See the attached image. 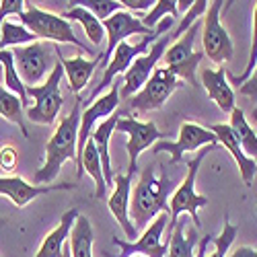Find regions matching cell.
I'll return each mask as SVG.
<instances>
[{
  "mask_svg": "<svg viewBox=\"0 0 257 257\" xmlns=\"http://www.w3.org/2000/svg\"><path fill=\"white\" fill-rule=\"evenodd\" d=\"M103 54H97L95 60H84L82 56H76V58H64L60 54V64L64 66V72H66V78H68V84L72 93H80L84 87H87V82L91 80L97 64L101 60Z\"/></svg>",
  "mask_w": 257,
  "mask_h": 257,
  "instance_id": "7402d4cb",
  "label": "cell"
},
{
  "mask_svg": "<svg viewBox=\"0 0 257 257\" xmlns=\"http://www.w3.org/2000/svg\"><path fill=\"white\" fill-rule=\"evenodd\" d=\"M185 222H187L185 218H179L173 232H171V239H169V245H167V257H196L200 237H198L196 228L185 234L183 232Z\"/></svg>",
  "mask_w": 257,
  "mask_h": 257,
  "instance_id": "603a6c76",
  "label": "cell"
},
{
  "mask_svg": "<svg viewBox=\"0 0 257 257\" xmlns=\"http://www.w3.org/2000/svg\"><path fill=\"white\" fill-rule=\"evenodd\" d=\"M0 70H3V66H0Z\"/></svg>",
  "mask_w": 257,
  "mask_h": 257,
  "instance_id": "7dc6e473",
  "label": "cell"
},
{
  "mask_svg": "<svg viewBox=\"0 0 257 257\" xmlns=\"http://www.w3.org/2000/svg\"><path fill=\"white\" fill-rule=\"evenodd\" d=\"M224 5L226 3H222V0H214V3H210L204 17V37H202L204 54L218 66L232 60V41L228 31L220 23V13Z\"/></svg>",
  "mask_w": 257,
  "mask_h": 257,
  "instance_id": "8fae6325",
  "label": "cell"
},
{
  "mask_svg": "<svg viewBox=\"0 0 257 257\" xmlns=\"http://www.w3.org/2000/svg\"><path fill=\"white\" fill-rule=\"evenodd\" d=\"M25 0H0V27H3V23L7 21V17L11 15H21L25 11Z\"/></svg>",
  "mask_w": 257,
  "mask_h": 257,
  "instance_id": "74e56055",
  "label": "cell"
},
{
  "mask_svg": "<svg viewBox=\"0 0 257 257\" xmlns=\"http://www.w3.org/2000/svg\"><path fill=\"white\" fill-rule=\"evenodd\" d=\"M103 27H105V33H107V48L101 56V66L103 70L109 66V62H111V56L115 52V48L119 44H123V41L127 37H132V35H153L157 29H148L142 25V21L136 19L132 13H127V11H119L115 13L113 17H109L107 21H103Z\"/></svg>",
  "mask_w": 257,
  "mask_h": 257,
  "instance_id": "9a60e30c",
  "label": "cell"
},
{
  "mask_svg": "<svg viewBox=\"0 0 257 257\" xmlns=\"http://www.w3.org/2000/svg\"><path fill=\"white\" fill-rule=\"evenodd\" d=\"M68 5H76V7L87 9L89 13H93L101 21V23L107 21L109 17H113L115 13L123 11L121 3H117V0H70Z\"/></svg>",
  "mask_w": 257,
  "mask_h": 257,
  "instance_id": "1f68e13d",
  "label": "cell"
},
{
  "mask_svg": "<svg viewBox=\"0 0 257 257\" xmlns=\"http://www.w3.org/2000/svg\"><path fill=\"white\" fill-rule=\"evenodd\" d=\"M167 167V163L159 161V175L157 163H148L140 171V177L132 187L130 198V220L136 228L148 226L159 214H171L169 200L177 191L179 183L169 175Z\"/></svg>",
  "mask_w": 257,
  "mask_h": 257,
  "instance_id": "6da1fadb",
  "label": "cell"
},
{
  "mask_svg": "<svg viewBox=\"0 0 257 257\" xmlns=\"http://www.w3.org/2000/svg\"><path fill=\"white\" fill-rule=\"evenodd\" d=\"M62 17L66 19V21H72V23H78V25L84 29V35H87V39L91 41L93 46H101L103 41H105L107 33H105L103 23H101V21H99L93 13H89L87 9L72 5Z\"/></svg>",
  "mask_w": 257,
  "mask_h": 257,
  "instance_id": "cb8c5ba5",
  "label": "cell"
},
{
  "mask_svg": "<svg viewBox=\"0 0 257 257\" xmlns=\"http://www.w3.org/2000/svg\"><path fill=\"white\" fill-rule=\"evenodd\" d=\"M237 232H239V228L230 222L228 214H224V228H222V232L218 234V237L214 239V245H216V249H214L212 255H206V257H224L226 251L230 249V245L234 243V239H237Z\"/></svg>",
  "mask_w": 257,
  "mask_h": 257,
  "instance_id": "e575fe53",
  "label": "cell"
},
{
  "mask_svg": "<svg viewBox=\"0 0 257 257\" xmlns=\"http://www.w3.org/2000/svg\"><path fill=\"white\" fill-rule=\"evenodd\" d=\"M62 257H72V253H70V243H66V247H64Z\"/></svg>",
  "mask_w": 257,
  "mask_h": 257,
  "instance_id": "ee69618b",
  "label": "cell"
},
{
  "mask_svg": "<svg viewBox=\"0 0 257 257\" xmlns=\"http://www.w3.org/2000/svg\"><path fill=\"white\" fill-rule=\"evenodd\" d=\"M13 56L23 84L25 87H37V82L48 78L56 68L60 48L56 44H50V41H35L31 46L15 48Z\"/></svg>",
  "mask_w": 257,
  "mask_h": 257,
  "instance_id": "5b68a950",
  "label": "cell"
},
{
  "mask_svg": "<svg viewBox=\"0 0 257 257\" xmlns=\"http://www.w3.org/2000/svg\"><path fill=\"white\" fill-rule=\"evenodd\" d=\"M157 3L155 0H121V7L123 11H136V13H148Z\"/></svg>",
  "mask_w": 257,
  "mask_h": 257,
  "instance_id": "f35d334b",
  "label": "cell"
},
{
  "mask_svg": "<svg viewBox=\"0 0 257 257\" xmlns=\"http://www.w3.org/2000/svg\"><path fill=\"white\" fill-rule=\"evenodd\" d=\"M19 21H21V25L27 27L29 31H33L44 41H50V44H56V46L58 44H70V46H76L84 54H95L87 44H82V41L76 37V33L72 31L70 21H66L60 15L41 11L33 3L25 5V11L19 15Z\"/></svg>",
  "mask_w": 257,
  "mask_h": 257,
  "instance_id": "277c9868",
  "label": "cell"
},
{
  "mask_svg": "<svg viewBox=\"0 0 257 257\" xmlns=\"http://www.w3.org/2000/svg\"><path fill=\"white\" fill-rule=\"evenodd\" d=\"M19 167V151L13 144H5L0 148V169L7 173H15Z\"/></svg>",
  "mask_w": 257,
  "mask_h": 257,
  "instance_id": "8d00e7d4",
  "label": "cell"
},
{
  "mask_svg": "<svg viewBox=\"0 0 257 257\" xmlns=\"http://www.w3.org/2000/svg\"><path fill=\"white\" fill-rule=\"evenodd\" d=\"M167 224H169V214H159V216L146 226L144 234L138 241H121V239L113 237V245H117L121 249V253L119 255L105 253V257H134V255H142V257H167V245L161 241Z\"/></svg>",
  "mask_w": 257,
  "mask_h": 257,
  "instance_id": "5bb4252c",
  "label": "cell"
},
{
  "mask_svg": "<svg viewBox=\"0 0 257 257\" xmlns=\"http://www.w3.org/2000/svg\"><path fill=\"white\" fill-rule=\"evenodd\" d=\"M119 91H121V78H117L113 84H111V89L107 91L105 95L97 97L95 103L91 107H87V109L82 111L80 115V130H78V146H76V179L82 177V153H84V148H87L93 132H95V127H97V121L103 119V117H111L113 113H117V107H119Z\"/></svg>",
  "mask_w": 257,
  "mask_h": 257,
  "instance_id": "ba28073f",
  "label": "cell"
},
{
  "mask_svg": "<svg viewBox=\"0 0 257 257\" xmlns=\"http://www.w3.org/2000/svg\"><path fill=\"white\" fill-rule=\"evenodd\" d=\"M255 66H257V5H255V9H253V37H251V52H249L247 68H245V72H243L241 76L230 74V80H232L234 84H237V87H241V84H243V82L253 74Z\"/></svg>",
  "mask_w": 257,
  "mask_h": 257,
  "instance_id": "d590c367",
  "label": "cell"
},
{
  "mask_svg": "<svg viewBox=\"0 0 257 257\" xmlns=\"http://www.w3.org/2000/svg\"><path fill=\"white\" fill-rule=\"evenodd\" d=\"M191 5H194V3H191V0H179V3H177V9L187 13V11L191 9Z\"/></svg>",
  "mask_w": 257,
  "mask_h": 257,
  "instance_id": "7bdbcfd3",
  "label": "cell"
},
{
  "mask_svg": "<svg viewBox=\"0 0 257 257\" xmlns=\"http://www.w3.org/2000/svg\"><path fill=\"white\" fill-rule=\"evenodd\" d=\"M228 125L232 127V132H234V136H237L243 153L251 159L257 157V134L251 127V123L247 121L245 111L241 109V107H234V109L230 111V123Z\"/></svg>",
  "mask_w": 257,
  "mask_h": 257,
  "instance_id": "d4e9b609",
  "label": "cell"
},
{
  "mask_svg": "<svg viewBox=\"0 0 257 257\" xmlns=\"http://www.w3.org/2000/svg\"><path fill=\"white\" fill-rule=\"evenodd\" d=\"M255 212H257V208H255Z\"/></svg>",
  "mask_w": 257,
  "mask_h": 257,
  "instance_id": "c3c4849f",
  "label": "cell"
},
{
  "mask_svg": "<svg viewBox=\"0 0 257 257\" xmlns=\"http://www.w3.org/2000/svg\"><path fill=\"white\" fill-rule=\"evenodd\" d=\"M210 132H214V136L218 138V142L226 148V151L230 153V157L234 159V163H237V167H239L241 179L245 181V185H251L253 177L257 173V163L243 153V148H241L237 136H234L232 127L228 123H214V125H210Z\"/></svg>",
  "mask_w": 257,
  "mask_h": 257,
  "instance_id": "ac0fdd59",
  "label": "cell"
},
{
  "mask_svg": "<svg viewBox=\"0 0 257 257\" xmlns=\"http://www.w3.org/2000/svg\"><path fill=\"white\" fill-rule=\"evenodd\" d=\"M167 15H169L171 19L179 17V9H177V3H175V0H161V3H157L151 11L144 15L142 25L148 27V29H157L161 21L167 19Z\"/></svg>",
  "mask_w": 257,
  "mask_h": 257,
  "instance_id": "d6a6232c",
  "label": "cell"
},
{
  "mask_svg": "<svg viewBox=\"0 0 257 257\" xmlns=\"http://www.w3.org/2000/svg\"><path fill=\"white\" fill-rule=\"evenodd\" d=\"M218 138L214 136V132H210V127H202L194 121H185L179 127V136L175 142L171 140H159L153 146V153L161 155V153H169L171 161L169 165H179L185 153L191 151H202L206 146H216Z\"/></svg>",
  "mask_w": 257,
  "mask_h": 257,
  "instance_id": "30bf717a",
  "label": "cell"
},
{
  "mask_svg": "<svg viewBox=\"0 0 257 257\" xmlns=\"http://www.w3.org/2000/svg\"><path fill=\"white\" fill-rule=\"evenodd\" d=\"M117 119H119V113H113L111 117H107L105 121H101L95 127V132H93V142H95L97 151H99V157H101L103 175H105L107 187H109L111 183H115V175H113V169H111V157H109V140H111V134L115 132Z\"/></svg>",
  "mask_w": 257,
  "mask_h": 257,
  "instance_id": "44dd1931",
  "label": "cell"
},
{
  "mask_svg": "<svg viewBox=\"0 0 257 257\" xmlns=\"http://www.w3.org/2000/svg\"><path fill=\"white\" fill-rule=\"evenodd\" d=\"M0 66H3V72H5V84L11 93H15L23 107H27L29 103V95H27V89L23 80H21L19 72H17V66H15V56H13V50H0Z\"/></svg>",
  "mask_w": 257,
  "mask_h": 257,
  "instance_id": "f546056e",
  "label": "cell"
},
{
  "mask_svg": "<svg viewBox=\"0 0 257 257\" xmlns=\"http://www.w3.org/2000/svg\"><path fill=\"white\" fill-rule=\"evenodd\" d=\"M80 115H82V101H76L72 111L60 119L54 136L46 144V163L35 173V183H52L62 165L66 161H78L76 146H78V130H80Z\"/></svg>",
  "mask_w": 257,
  "mask_h": 257,
  "instance_id": "7a4b0ae2",
  "label": "cell"
},
{
  "mask_svg": "<svg viewBox=\"0 0 257 257\" xmlns=\"http://www.w3.org/2000/svg\"><path fill=\"white\" fill-rule=\"evenodd\" d=\"M202 82L208 97L218 105V109L224 113H230L237 103H234V91L226 80V70L224 66L218 68H206L202 70Z\"/></svg>",
  "mask_w": 257,
  "mask_h": 257,
  "instance_id": "d6986e66",
  "label": "cell"
},
{
  "mask_svg": "<svg viewBox=\"0 0 257 257\" xmlns=\"http://www.w3.org/2000/svg\"><path fill=\"white\" fill-rule=\"evenodd\" d=\"M179 87H181V80H177L173 74H169L167 68H157L144 87L134 97L127 99L125 103L130 109L142 111V113L153 111V109H161L165 105V101Z\"/></svg>",
  "mask_w": 257,
  "mask_h": 257,
  "instance_id": "4fadbf2b",
  "label": "cell"
},
{
  "mask_svg": "<svg viewBox=\"0 0 257 257\" xmlns=\"http://www.w3.org/2000/svg\"><path fill=\"white\" fill-rule=\"evenodd\" d=\"M78 216H80V212L76 208L64 212L58 226L44 239V243L39 245L35 257H62L64 247H66V239L70 237V232H72L74 222L78 220Z\"/></svg>",
  "mask_w": 257,
  "mask_h": 257,
  "instance_id": "ffe728a7",
  "label": "cell"
},
{
  "mask_svg": "<svg viewBox=\"0 0 257 257\" xmlns=\"http://www.w3.org/2000/svg\"><path fill=\"white\" fill-rule=\"evenodd\" d=\"M171 39H173V33H165L159 41H155L153 48L148 50L144 56L136 58L134 64L130 66L123 76H121V91H119V97H123L125 101L134 97L144 84L148 82V78L153 76V72L157 70V64L165 58L167 54V46L171 44Z\"/></svg>",
  "mask_w": 257,
  "mask_h": 257,
  "instance_id": "7c38bea8",
  "label": "cell"
},
{
  "mask_svg": "<svg viewBox=\"0 0 257 257\" xmlns=\"http://www.w3.org/2000/svg\"><path fill=\"white\" fill-rule=\"evenodd\" d=\"M204 56H206L204 52H196L189 60H185V62H181V64H175V66H169L167 70H169V74H173L177 80H185V82L191 84V87H196V84H198V80H196V70H198V66H200V62L204 60Z\"/></svg>",
  "mask_w": 257,
  "mask_h": 257,
  "instance_id": "836d02e7",
  "label": "cell"
},
{
  "mask_svg": "<svg viewBox=\"0 0 257 257\" xmlns=\"http://www.w3.org/2000/svg\"><path fill=\"white\" fill-rule=\"evenodd\" d=\"M82 173L87 171L91 175V179L95 181V198L97 200H103L107 198V183H105V175H103V165H101V157H99V151L93 140H89L87 148L82 153Z\"/></svg>",
  "mask_w": 257,
  "mask_h": 257,
  "instance_id": "484cf974",
  "label": "cell"
},
{
  "mask_svg": "<svg viewBox=\"0 0 257 257\" xmlns=\"http://www.w3.org/2000/svg\"><path fill=\"white\" fill-rule=\"evenodd\" d=\"M132 177L130 173L123 175H115V183H113V194L107 198V206L109 212L113 214V218L117 220V224L123 228L125 239L127 241H138V228L132 224L130 220V198H132Z\"/></svg>",
  "mask_w": 257,
  "mask_h": 257,
  "instance_id": "2e32d148",
  "label": "cell"
},
{
  "mask_svg": "<svg viewBox=\"0 0 257 257\" xmlns=\"http://www.w3.org/2000/svg\"><path fill=\"white\" fill-rule=\"evenodd\" d=\"M39 41V37L29 31L27 27H23L21 23H13V21H5L3 27H0V50L7 48H23V46H31Z\"/></svg>",
  "mask_w": 257,
  "mask_h": 257,
  "instance_id": "f1b7e54d",
  "label": "cell"
},
{
  "mask_svg": "<svg viewBox=\"0 0 257 257\" xmlns=\"http://www.w3.org/2000/svg\"><path fill=\"white\" fill-rule=\"evenodd\" d=\"M115 130L123 132L127 136L125 153H127V159H130V165H127V173L130 175H134L138 171V157L142 155V151L155 146L165 136L157 127L155 121H140V119H134V117L125 115V113L123 115L119 113Z\"/></svg>",
  "mask_w": 257,
  "mask_h": 257,
  "instance_id": "9c48e42d",
  "label": "cell"
},
{
  "mask_svg": "<svg viewBox=\"0 0 257 257\" xmlns=\"http://www.w3.org/2000/svg\"><path fill=\"white\" fill-rule=\"evenodd\" d=\"M253 119H255V121H257V109H255V111H253Z\"/></svg>",
  "mask_w": 257,
  "mask_h": 257,
  "instance_id": "f6af8a7d",
  "label": "cell"
},
{
  "mask_svg": "<svg viewBox=\"0 0 257 257\" xmlns=\"http://www.w3.org/2000/svg\"><path fill=\"white\" fill-rule=\"evenodd\" d=\"M78 187L76 183H60V185H31L25 179L17 175L11 177H0V196L11 198V202L17 208H23L31 204L35 198L50 194V191H64V189H74Z\"/></svg>",
  "mask_w": 257,
  "mask_h": 257,
  "instance_id": "e0dca14e",
  "label": "cell"
},
{
  "mask_svg": "<svg viewBox=\"0 0 257 257\" xmlns=\"http://www.w3.org/2000/svg\"><path fill=\"white\" fill-rule=\"evenodd\" d=\"M0 115L17 123L21 134L29 138L27 125H25V115H23V103H21V99L15 93H11L7 87H3V84H0Z\"/></svg>",
  "mask_w": 257,
  "mask_h": 257,
  "instance_id": "4dcf8cb0",
  "label": "cell"
},
{
  "mask_svg": "<svg viewBox=\"0 0 257 257\" xmlns=\"http://www.w3.org/2000/svg\"><path fill=\"white\" fill-rule=\"evenodd\" d=\"M200 25H202V21H196V23L191 25V27H189V29H187V31H185L177 41H175V44L167 50V54H165V58H163L165 68L175 66V64H181V62L189 60L191 56L196 54L191 48H194V41H196V35H198Z\"/></svg>",
  "mask_w": 257,
  "mask_h": 257,
  "instance_id": "4316f807",
  "label": "cell"
},
{
  "mask_svg": "<svg viewBox=\"0 0 257 257\" xmlns=\"http://www.w3.org/2000/svg\"><path fill=\"white\" fill-rule=\"evenodd\" d=\"M210 243H214V237H212V234H204V237L200 239L196 257H206V255H208V245H210Z\"/></svg>",
  "mask_w": 257,
  "mask_h": 257,
  "instance_id": "60d3db41",
  "label": "cell"
},
{
  "mask_svg": "<svg viewBox=\"0 0 257 257\" xmlns=\"http://www.w3.org/2000/svg\"><path fill=\"white\" fill-rule=\"evenodd\" d=\"M173 21H175V19L167 17L165 21H161V23H159V27H157V31H155L153 35H146L144 39H140L138 44H134V46L125 44V41H123V44H119V46L115 48L113 56H111L109 66L103 70V76H101L99 84L95 87L93 95H99L103 89H107L109 84H113L117 74H125L127 70H130V66L134 64V60L140 58V56H144L146 50H148V46L155 44V41H159V37H163L165 31H169L171 27H173ZM93 95H91V99H93Z\"/></svg>",
  "mask_w": 257,
  "mask_h": 257,
  "instance_id": "52a82bcc",
  "label": "cell"
},
{
  "mask_svg": "<svg viewBox=\"0 0 257 257\" xmlns=\"http://www.w3.org/2000/svg\"><path fill=\"white\" fill-rule=\"evenodd\" d=\"M93 226L87 216H78L70 232V253L72 257H93Z\"/></svg>",
  "mask_w": 257,
  "mask_h": 257,
  "instance_id": "83f0119b",
  "label": "cell"
},
{
  "mask_svg": "<svg viewBox=\"0 0 257 257\" xmlns=\"http://www.w3.org/2000/svg\"><path fill=\"white\" fill-rule=\"evenodd\" d=\"M216 146H206L202 151L194 157L189 159L185 165H187V173H185V179L179 183L177 191L169 200V208H171V214H169V234L173 232L177 220L181 214H189V220L194 222L196 228L202 226V220L198 216V210L208 206V198L206 196H200L196 191V179H198V171H200V165L202 161L206 159L208 153H212Z\"/></svg>",
  "mask_w": 257,
  "mask_h": 257,
  "instance_id": "3957f363",
  "label": "cell"
},
{
  "mask_svg": "<svg viewBox=\"0 0 257 257\" xmlns=\"http://www.w3.org/2000/svg\"><path fill=\"white\" fill-rule=\"evenodd\" d=\"M239 93L245 95V97H249L251 101H257V66H255L253 74L239 87Z\"/></svg>",
  "mask_w": 257,
  "mask_h": 257,
  "instance_id": "ab89813d",
  "label": "cell"
},
{
  "mask_svg": "<svg viewBox=\"0 0 257 257\" xmlns=\"http://www.w3.org/2000/svg\"><path fill=\"white\" fill-rule=\"evenodd\" d=\"M64 76H66V72H64V66L60 64V58H58L56 68L44 80V84H39V87H25L27 95L33 97V105L27 107V117L31 121L44 123V125H52L56 121L64 105V97L60 93V82Z\"/></svg>",
  "mask_w": 257,
  "mask_h": 257,
  "instance_id": "8992f818",
  "label": "cell"
},
{
  "mask_svg": "<svg viewBox=\"0 0 257 257\" xmlns=\"http://www.w3.org/2000/svg\"><path fill=\"white\" fill-rule=\"evenodd\" d=\"M134 257H142V255H134Z\"/></svg>",
  "mask_w": 257,
  "mask_h": 257,
  "instance_id": "bcb514c9",
  "label": "cell"
},
{
  "mask_svg": "<svg viewBox=\"0 0 257 257\" xmlns=\"http://www.w3.org/2000/svg\"><path fill=\"white\" fill-rule=\"evenodd\" d=\"M228 257H257V249H253V247H241L239 245Z\"/></svg>",
  "mask_w": 257,
  "mask_h": 257,
  "instance_id": "b9f144b4",
  "label": "cell"
}]
</instances>
